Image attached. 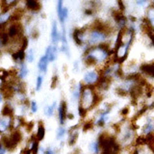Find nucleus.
Instances as JSON below:
<instances>
[{"label": "nucleus", "mask_w": 154, "mask_h": 154, "mask_svg": "<svg viewBox=\"0 0 154 154\" xmlns=\"http://www.w3.org/2000/svg\"><path fill=\"white\" fill-rule=\"evenodd\" d=\"M78 111H79V115H80L82 118H84L85 116H86V114H87V110H85L84 108H82V107H79Z\"/></svg>", "instance_id": "5701e85b"}, {"label": "nucleus", "mask_w": 154, "mask_h": 154, "mask_svg": "<svg viewBox=\"0 0 154 154\" xmlns=\"http://www.w3.org/2000/svg\"><path fill=\"white\" fill-rule=\"evenodd\" d=\"M65 133H66V130L63 127H60L59 129H58V132H57V139L58 140L62 139V138L64 137Z\"/></svg>", "instance_id": "6ab92c4d"}, {"label": "nucleus", "mask_w": 154, "mask_h": 154, "mask_svg": "<svg viewBox=\"0 0 154 154\" xmlns=\"http://www.w3.org/2000/svg\"><path fill=\"white\" fill-rule=\"evenodd\" d=\"M45 154H54V152L52 151V149H50V148H48L47 150L45 151Z\"/></svg>", "instance_id": "bb28decb"}, {"label": "nucleus", "mask_w": 154, "mask_h": 154, "mask_svg": "<svg viewBox=\"0 0 154 154\" xmlns=\"http://www.w3.org/2000/svg\"><path fill=\"white\" fill-rule=\"evenodd\" d=\"M20 46H21L20 49H22V50H24V51H25V49H26L27 46H28V39H27V38L23 37L22 39H21V40H20Z\"/></svg>", "instance_id": "f3484780"}, {"label": "nucleus", "mask_w": 154, "mask_h": 154, "mask_svg": "<svg viewBox=\"0 0 154 154\" xmlns=\"http://www.w3.org/2000/svg\"><path fill=\"white\" fill-rule=\"evenodd\" d=\"M101 73L97 70H90L84 74L83 81L87 86H95L100 79Z\"/></svg>", "instance_id": "f257e3e1"}, {"label": "nucleus", "mask_w": 154, "mask_h": 154, "mask_svg": "<svg viewBox=\"0 0 154 154\" xmlns=\"http://www.w3.org/2000/svg\"><path fill=\"white\" fill-rule=\"evenodd\" d=\"M118 4L119 10H121V12H122V11H124L125 6H124V4H123V1H122V0H118Z\"/></svg>", "instance_id": "b1692460"}, {"label": "nucleus", "mask_w": 154, "mask_h": 154, "mask_svg": "<svg viewBox=\"0 0 154 154\" xmlns=\"http://www.w3.org/2000/svg\"><path fill=\"white\" fill-rule=\"evenodd\" d=\"M13 113H14V110L10 106V105H5L4 108H3L1 114L2 116H5V117H11L13 115Z\"/></svg>", "instance_id": "ddd939ff"}, {"label": "nucleus", "mask_w": 154, "mask_h": 154, "mask_svg": "<svg viewBox=\"0 0 154 154\" xmlns=\"http://www.w3.org/2000/svg\"><path fill=\"white\" fill-rule=\"evenodd\" d=\"M2 86H3V85H2V82H1V81H0V89H1V88H2Z\"/></svg>", "instance_id": "c756f323"}, {"label": "nucleus", "mask_w": 154, "mask_h": 154, "mask_svg": "<svg viewBox=\"0 0 154 154\" xmlns=\"http://www.w3.org/2000/svg\"><path fill=\"white\" fill-rule=\"evenodd\" d=\"M28 74V68L25 66V64H21L20 65V72H18V78L20 79H22V78L26 77Z\"/></svg>", "instance_id": "f8f14e48"}, {"label": "nucleus", "mask_w": 154, "mask_h": 154, "mask_svg": "<svg viewBox=\"0 0 154 154\" xmlns=\"http://www.w3.org/2000/svg\"><path fill=\"white\" fill-rule=\"evenodd\" d=\"M0 154H6V147L0 144Z\"/></svg>", "instance_id": "a878e982"}, {"label": "nucleus", "mask_w": 154, "mask_h": 154, "mask_svg": "<svg viewBox=\"0 0 154 154\" xmlns=\"http://www.w3.org/2000/svg\"><path fill=\"white\" fill-rule=\"evenodd\" d=\"M45 126L43 124L39 125V128H38V133H37V140L38 141H42L43 138H45Z\"/></svg>", "instance_id": "9d476101"}, {"label": "nucleus", "mask_w": 154, "mask_h": 154, "mask_svg": "<svg viewBox=\"0 0 154 154\" xmlns=\"http://www.w3.org/2000/svg\"><path fill=\"white\" fill-rule=\"evenodd\" d=\"M37 110H38V104L36 101H34L33 100V101L31 102V111H32L33 113H36Z\"/></svg>", "instance_id": "412c9836"}, {"label": "nucleus", "mask_w": 154, "mask_h": 154, "mask_svg": "<svg viewBox=\"0 0 154 154\" xmlns=\"http://www.w3.org/2000/svg\"><path fill=\"white\" fill-rule=\"evenodd\" d=\"M47 63H48V58L45 55L40 59V62L38 64L39 70L42 72H43V73H45L46 70H47Z\"/></svg>", "instance_id": "39448f33"}, {"label": "nucleus", "mask_w": 154, "mask_h": 154, "mask_svg": "<svg viewBox=\"0 0 154 154\" xmlns=\"http://www.w3.org/2000/svg\"><path fill=\"white\" fill-rule=\"evenodd\" d=\"M90 151L92 152V153H93V154H99V152H100V147H99V144H98V142H93V143H92L90 144Z\"/></svg>", "instance_id": "9b49d317"}, {"label": "nucleus", "mask_w": 154, "mask_h": 154, "mask_svg": "<svg viewBox=\"0 0 154 154\" xmlns=\"http://www.w3.org/2000/svg\"><path fill=\"white\" fill-rule=\"evenodd\" d=\"M21 133L18 130H15L13 133L11 134V136H10V139L14 142V144H15L17 146V144L20 142L21 141Z\"/></svg>", "instance_id": "6e6552de"}, {"label": "nucleus", "mask_w": 154, "mask_h": 154, "mask_svg": "<svg viewBox=\"0 0 154 154\" xmlns=\"http://www.w3.org/2000/svg\"><path fill=\"white\" fill-rule=\"evenodd\" d=\"M42 84H43V76L42 75H39L37 78V86H36V90L40 91V88H42Z\"/></svg>", "instance_id": "a211bd4d"}, {"label": "nucleus", "mask_w": 154, "mask_h": 154, "mask_svg": "<svg viewBox=\"0 0 154 154\" xmlns=\"http://www.w3.org/2000/svg\"><path fill=\"white\" fill-rule=\"evenodd\" d=\"M55 107H56V102L53 103L51 106H46L45 109V113L48 116V117H51V116L54 114Z\"/></svg>", "instance_id": "4468645a"}, {"label": "nucleus", "mask_w": 154, "mask_h": 154, "mask_svg": "<svg viewBox=\"0 0 154 154\" xmlns=\"http://www.w3.org/2000/svg\"><path fill=\"white\" fill-rule=\"evenodd\" d=\"M57 83H58V77L55 75V76H53V78H52V83H51V88H52V89L56 88V86H57Z\"/></svg>", "instance_id": "4be33fe9"}, {"label": "nucleus", "mask_w": 154, "mask_h": 154, "mask_svg": "<svg viewBox=\"0 0 154 154\" xmlns=\"http://www.w3.org/2000/svg\"><path fill=\"white\" fill-rule=\"evenodd\" d=\"M3 96H4V95H3V93H0V102L2 101V99H3Z\"/></svg>", "instance_id": "c85d7f7f"}, {"label": "nucleus", "mask_w": 154, "mask_h": 154, "mask_svg": "<svg viewBox=\"0 0 154 154\" xmlns=\"http://www.w3.org/2000/svg\"><path fill=\"white\" fill-rule=\"evenodd\" d=\"M63 0H58V4H57V12H58V17L59 20H61L62 18V10H63Z\"/></svg>", "instance_id": "dca6fc26"}, {"label": "nucleus", "mask_w": 154, "mask_h": 154, "mask_svg": "<svg viewBox=\"0 0 154 154\" xmlns=\"http://www.w3.org/2000/svg\"><path fill=\"white\" fill-rule=\"evenodd\" d=\"M77 137H78V133H77V132H72V133H70V140H68V144H70V146L74 144L75 142L77 141Z\"/></svg>", "instance_id": "2eb2a0df"}, {"label": "nucleus", "mask_w": 154, "mask_h": 154, "mask_svg": "<svg viewBox=\"0 0 154 154\" xmlns=\"http://www.w3.org/2000/svg\"><path fill=\"white\" fill-rule=\"evenodd\" d=\"M66 118H67V103L66 101H62L59 106V119L61 125L65 123Z\"/></svg>", "instance_id": "f03ea898"}, {"label": "nucleus", "mask_w": 154, "mask_h": 154, "mask_svg": "<svg viewBox=\"0 0 154 154\" xmlns=\"http://www.w3.org/2000/svg\"><path fill=\"white\" fill-rule=\"evenodd\" d=\"M12 125V119L11 117H5L0 118V132H5Z\"/></svg>", "instance_id": "7ed1b4c3"}, {"label": "nucleus", "mask_w": 154, "mask_h": 154, "mask_svg": "<svg viewBox=\"0 0 154 154\" xmlns=\"http://www.w3.org/2000/svg\"><path fill=\"white\" fill-rule=\"evenodd\" d=\"M67 118H70V119H73L74 118L73 115H72V114H67Z\"/></svg>", "instance_id": "cd10ccee"}, {"label": "nucleus", "mask_w": 154, "mask_h": 154, "mask_svg": "<svg viewBox=\"0 0 154 154\" xmlns=\"http://www.w3.org/2000/svg\"><path fill=\"white\" fill-rule=\"evenodd\" d=\"M26 7L31 11H39L40 9V5L38 0H27L26 1Z\"/></svg>", "instance_id": "0eeeda50"}, {"label": "nucleus", "mask_w": 154, "mask_h": 154, "mask_svg": "<svg viewBox=\"0 0 154 154\" xmlns=\"http://www.w3.org/2000/svg\"><path fill=\"white\" fill-rule=\"evenodd\" d=\"M12 57L13 59L15 60L17 63H20V64H23V60L25 59V52H24V50L22 49H20L18 51H17L15 53H14V54L12 55Z\"/></svg>", "instance_id": "423d86ee"}, {"label": "nucleus", "mask_w": 154, "mask_h": 154, "mask_svg": "<svg viewBox=\"0 0 154 154\" xmlns=\"http://www.w3.org/2000/svg\"><path fill=\"white\" fill-rule=\"evenodd\" d=\"M12 15L9 14V13H2L0 15V25H5L6 23L8 22V20H11Z\"/></svg>", "instance_id": "1a4fd4ad"}, {"label": "nucleus", "mask_w": 154, "mask_h": 154, "mask_svg": "<svg viewBox=\"0 0 154 154\" xmlns=\"http://www.w3.org/2000/svg\"><path fill=\"white\" fill-rule=\"evenodd\" d=\"M27 60H28V62L29 63H32L34 61V51H33V49L29 50V54H28V56H27Z\"/></svg>", "instance_id": "aec40b11"}, {"label": "nucleus", "mask_w": 154, "mask_h": 154, "mask_svg": "<svg viewBox=\"0 0 154 154\" xmlns=\"http://www.w3.org/2000/svg\"><path fill=\"white\" fill-rule=\"evenodd\" d=\"M51 39L52 43L56 45L59 42V34H58V28H57V22L53 21L52 22V30H51Z\"/></svg>", "instance_id": "20e7f679"}, {"label": "nucleus", "mask_w": 154, "mask_h": 154, "mask_svg": "<svg viewBox=\"0 0 154 154\" xmlns=\"http://www.w3.org/2000/svg\"><path fill=\"white\" fill-rule=\"evenodd\" d=\"M93 127V123H91V122H88V123H85L84 125V131H87L89 130L90 128Z\"/></svg>", "instance_id": "393cba45"}]
</instances>
